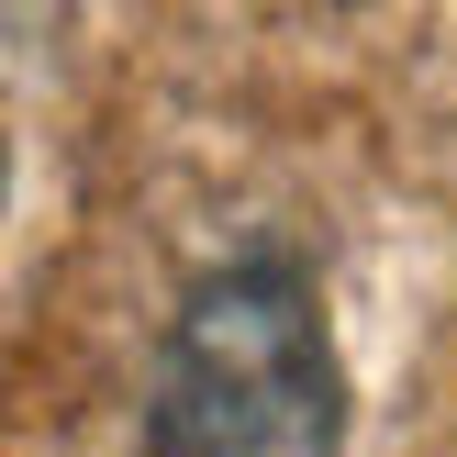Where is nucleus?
Here are the masks:
<instances>
[{
	"label": "nucleus",
	"mask_w": 457,
	"mask_h": 457,
	"mask_svg": "<svg viewBox=\"0 0 457 457\" xmlns=\"http://www.w3.org/2000/svg\"><path fill=\"white\" fill-rule=\"evenodd\" d=\"M156 457H346V357L302 257H235L179 302L145 391Z\"/></svg>",
	"instance_id": "f257e3e1"
},
{
	"label": "nucleus",
	"mask_w": 457,
	"mask_h": 457,
	"mask_svg": "<svg viewBox=\"0 0 457 457\" xmlns=\"http://www.w3.org/2000/svg\"><path fill=\"white\" fill-rule=\"evenodd\" d=\"M0 201H12V145H0Z\"/></svg>",
	"instance_id": "f03ea898"
}]
</instances>
